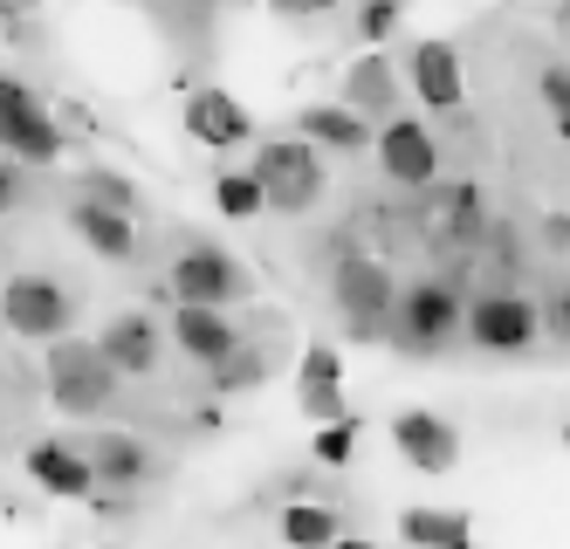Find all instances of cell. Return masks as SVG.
<instances>
[{
	"label": "cell",
	"mask_w": 570,
	"mask_h": 549,
	"mask_svg": "<svg viewBox=\"0 0 570 549\" xmlns=\"http://www.w3.org/2000/svg\"><path fill=\"white\" fill-rule=\"evenodd\" d=\"M331 303L351 330V344H379V336H392V303H399V282L379 255H337L331 268Z\"/></svg>",
	"instance_id": "6da1fadb"
},
{
	"label": "cell",
	"mask_w": 570,
	"mask_h": 549,
	"mask_svg": "<svg viewBox=\"0 0 570 549\" xmlns=\"http://www.w3.org/2000/svg\"><path fill=\"white\" fill-rule=\"evenodd\" d=\"M125 392V371L104 357V344H76V336H56L49 344V399L69 419H97L117 405Z\"/></svg>",
	"instance_id": "7a4b0ae2"
},
{
	"label": "cell",
	"mask_w": 570,
	"mask_h": 549,
	"mask_svg": "<svg viewBox=\"0 0 570 549\" xmlns=\"http://www.w3.org/2000/svg\"><path fill=\"white\" fill-rule=\"evenodd\" d=\"M461 330H468V303H461V288L446 282V275L399 288V303H392V344H399V351L433 357V351L454 344Z\"/></svg>",
	"instance_id": "3957f363"
},
{
	"label": "cell",
	"mask_w": 570,
	"mask_h": 549,
	"mask_svg": "<svg viewBox=\"0 0 570 549\" xmlns=\"http://www.w3.org/2000/svg\"><path fill=\"white\" fill-rule=\"evenodd\" d=\"M537 336H543L537 295H522V288H488V295H474V303H468V344L488 351V357H522Z\"/></svg>",
	"instance_id": "277c9868"
},
{
	"label": "cell",
	"mask_w": 570,
	"mask_h": 549,
	"mask_svg": "<svg viewBox=\"0 0 570 549\" xmlns=\"http://www.w3.org/2000/svg\"><path fill=\"white\" fill-rule=\"evenodd\" d=\"M255 173L268 186L275 214H309V206L323 199V145H309L303 131L296 138H268L255 151Z\"/></svg>",
	"instance_id": "5b68a950"
},
{
	"label": "cell",
	"mask_w": 570,
	"mask_h": 549,
	"mask_svg": "<svg viewBox=\"0 0 570 549\" xmlns=\"http://www.w3.org/2000/svg\"><path fill=\"white\" fill-rule=\"evenodd\" d=\"M166 288L179 295V303H248V268H240L227 247H214V241H193V247H179L173 255V275H166Z\"/></svg>",
	"instance_id": "8992f818"
},
{
	"label": "cell",
	"mask_w": 570,
	"mask_h": 549,
	"mask_svg": "<svg viewBox=\"0 0 570 549\" xmlns=\"http://www.w3.org/2000/svg\"><path fill=\"white\" fill-rule=\"evenodd\" d=\"M488 220L481 214V193L474 186H426V206H420V234L433 247H446V255H474V247L488 241Z\"/></svg>",
	"instance_id": "52a82bcc"
},
{
	"label": "cell",
	"mask_w": 570,
	"mask_h": 549,
	"mask_svg": "<svg viewBox=\"0 0 570 549\" xmlns=\"http://www.w3.org/2000/svg\"><path fill=\"white\" fill-rule=\"evenodd\" d=\"M69 316H76V303H69V288L56 275H14L0 288V323L14 336H62Z\"/></svg>",
	"instance_id": "ba28073f"
},
{
	"label": "cell",
	"mask_w": 570,
	"mask_h": 549,
	"mask_svg": "<svg viewBox=\"0 0 570 549\" xmlns=\"http://www.w3.org/2000/svg\"><path fill=\"white\" fill-rule=\"evenodd\" d=\"M372 145H379V173H385L392 186L426 193V186L440 179V145H433V131H426L420 117H385V131H379Z\"/></svg>",
	"instance_id": "9c48e42d"
},
{
	"label": "cell",
	"mask_w": 570,
	"mask_h": 549,
	"mask_svg": "<svg viewBox=\"0 0 570 549\" xmlns=\"http://www.w3.org/2000/svg\"><path fill=\"white\" fill-rule=\"evenodd\" d=\"M392 447L405 453V468H420V474H454L461 468V433H454V419H440L426 405H405L392 419Z\"/></svg>",
	"instance_id": "30bf717a"
},
{
	"label": "cell",
	"mask_w": 570,
	"mask_h": 549,
	"mask_svg": "<svg viewBox=\"0 0 570 549\" xmlns=\"http://www.w3.org/2000/svg\"><path fill=\"white\" fill-rule=\"evenodd\" d=\"M186 138L207 145V151H234V145L255 138V117H248V104L227 97V90H193L186 97Z\"/></svg>",
	"instance_id": "8fae6325"
},
{
	"label": "cell",
	"mask_w": 570,
	"mask_h": 549,
	"mask_svg": "<svg viewBox=\"0 0 570 549\" xmlns=\"http://www.w3.org/2000/svg\"><path fill=\"white\" fill-rule=\"evenodd\" d=\"M21 468H28V481H35V488H49L56 501H90V494H97L90 447L76 453V447H62V440H35Z\"/></svg>",
	"instance_id": "7c38bea8"
},
{
	"label": "cell",
	"mask_w": 570,
	"mask_h": 549,
	"mask_svg": "<svg viewBox=\"0 0 570 549\" xmlns=\"http://www.w3.org/2000/svg\"><path fill=\"white\" fill-rule=\"evenodd\" d=\"M173 344L207 371V364H220L227 351H240V330L227 323V310L220 303H179L173 310Z\"/></svg>",
	"instance_id": "4fadbf2b"
},
{
	"label": "cell",
	"mask_w": 570,
	"mask_h": 549,
	"mask_svg": "<svg viewBox=\"0 0 570 549\" xmlns=\"http://www.w3.org/2000/svg\"><path fill=\"white\" fill-rule=\"evenodd\" d=\"M405 76H413V90L426 110H461L468 97V76H461V49L454 41H420L413 62H405Z\"/></svg>",
	"instance_id": "5bb4252c"
},
{
	"label": "cell",
	"mask_w": 570,
	"mask_h": 549,
	"mask_svg": "<svg viewBox=\"0 0 570 549\" xmlns=\"http://www.w3.org/2000/svg\"><path fill=\"white\" fill-rule=\"evenodd\" d=\"M69 227L83 234L104 262H131V255H138V214H125V206H104V199H90V193H76Z\"/></svg>",
	"instance_id": "9a60e30c"
},
{
	"label": "cell",
	"mask_w": 570,
	"mask_h": 549,
	"mask_svg": "<svg viewBox=\"0 0 570 549\" xmlns=\"http://www.w3.org/2000/svg\"><path fill=\"white\" fill-rule=\"evenodd\" d=\"M97 344H104V357L125 371V378H151V364H158V323L145 310H125V316L104 323Z\"/></svg>",
	"instance_id": "2e32d148"
},
{
	"label": "cell",
	"mask_w": 570,
	"mask_h": 549,
	"mask_svg": "<svg viewBox=\"0 0 570 549\" xmlns=\"http://www.w3.org/2000/svg\"><path fill=\"white\" fill-rule=\"evenodd\" d=\"M90 468H97V488L131 494V488L151 481V447L131 440V433H97V440H90Z\"/></svg>",
	"instance_id": "e0dca14e"
},
{
	"label": "cell",
	"mask_w": 570,
	"mask_h": 549,
	"mask_svg": "<svg viewBox=\"0 0 570 549\" xmlns=\"http://www.w3.org/2000/svg\"><path fill=\"white\" fill-rule=\"evenodd\" d=\"M296 131L309 145H323V151H351V158L372 145V124H364L351 104H309V110H296Z\"/></svg>",
	"instance_id": "ac0fdd59"
},
{
	"label": "cell",
	"mask_w": 570,
	"mask_h": 549,
	"mask_svg": "<svg viewBox=\"0 0 570 549\" xmlns=\"http://www.w3.org/2000/svg\"><path fill=\"white\" fill-rule=\"evenodd\" d=\"M344 104H351L357 117H392V110H399V69H392L385 56H357V62L344 69Z\"/></svg>",
	"instance_id": "d6986e66"
},
{
	"label": "cell",
	"mask_w": 570,
	"mask_h": 549,
	"mask_svg": "<svg viewBox=\"0 0 570 549\" xmlns=\"http://www.w3.org/2000/svg\"><path fill=\"white\" fill-rule=\"evenodd\" d=\"M0 151L21 158V165H56V158H62V124H56L49 110L14 117V124H0Z\"/></svg>",
	"instance_id": "ffe728a7"
},
{
	"label": "cell",
	"mask_w": 570,
	"mask_h": 549,
	"mask_svg": "<svg viewBox=\"0 0 570 549\" xmlns=\"http://www.w3.org/2000/svg\"><path fill=\"white\" fill-rule=\"evenodd\" d=\"M399 536L420 542V549H461V542L474 536V522L454 516V509H405V516H399Z\"/></svg>",
	"instance_id": "44dd1931"
},
{
	"label": "cell",
	"mask_w": 570,
	"mask_h": 549,
	"mask_svg": "<svg viewBox=\"0 0 570 549\" xmlns=\"http://www.w3.org/2000/svg\"><path fill=\"white\" fill-rule=\"evenodd\" d=\"M262 378H268V357L240 344V351H227L220 364H207V392H220V399H240V392H255Z\"/></svg>",
	"instance_id": "7402d4cb"
},
{
	"label": "cell",
	"mask_w": 570,
	"mask_h": 549,
	"mask_svg": "<svg viewBox=\"0 0 570 549\" xmlns=\"http://www.w3.org/2000/svg\"><path fill=\"white\" fill-rule=\"evenodd\" d=\"M214 206H220L227 220H255L262 206H268L262 173H255V165H248V173H220V179H214Z\"/></svg>",
	"instance_id": "603a6c76"
},
{
	"label": "cell",
	"mask_w": 570,
	"mask_h": 549,
	"mask_svg": "<svg viewBox=\"0 0 570 549\" xmlns=\"http://www.w3.org/2000/svg\"><path fill=\"white\" fill-rule=\"evenodd\" d=\"M282 536L289 542H337L344 522L323 509V501H289V509H282Z\"/></svg>",
	"instance_id": "cb8c5ba5"
},
{
	"label": "cell",
	"mask_w": 570,
	"mask_h": 549,
	"mask_svg": "<svg viewBox=\"0 0 570 549\" xmlns=\"http://www.w3.org/2000/svg\"><path fill=\"white\" fill-rule=\"evenodd\" d=\"M357 412H344V419H316V460H323V468H351V453H357Z\"/></svg>",
	"instance_id": "d4e9b609"
},
{
	"label": "cell",
	"mask_w": 570,
	"mask_h": 549,
	"mask_svg": "<svg viewBox=\"0 0 570 549\" xmlns=\"http://www.w3.org/2000/svg\"><path fill=\"white\" fill-rule=\"evenodd\" d=\"M537 97H543V110H550V124H557V138H570V62H543Z\"/></svg>",
	"instance_id": "484cf974"
},
{
	"label": "cell",
	"mask_w": 570,
	"mask_h": 549,
	"mask_svg": "<svg viewBox=\"0 0 570 549\" xmlns=\"http://www.w3.org/2000/svg\"><path fill=\"white\" fill-rule=\"evenodd\" d=\"M83 193L104 199V206H125V214H145L138 186H131V179H117V173H104V165H97V173H83Z\"/></svg>",
	"instance_id": "4316f807"
},
{
	"label": "cell",
	"mask_w": 570,
	"mask_h": 549,
	"mask_svg": "<svg viewBox=\"0 0 570 549\" xmlns=\"http://www.w3.org/2000/svg\"><path fill=\"white\" fill-rule=\"evenodd\" d=\"M537 310H543V336L570 351V282H550V288L537 295Z\"/></svg>",
	"instance_id": "83f0119b"
},
{
	"label": "cell",
	"mask_w": 570,
	"mask_h": 549,
	"mask_svg": "<svg viewBox=\"0 0 570 549\" xmlns=\"http://www.w3.org/2000/svg\"><path fill=\"white\" fill-rule=\"evenodd\" d=\"M309 385H344V364H337V351H331V344H309V351H303L296 392H309Z\"/></svg>",
	"instance_id": "f1b7e54d"
},
{
	"label": "cell",
	"mask_w": 570,
	"mask_h": 549,
	"mask_svg": "<svg viewBox=\"0 0 570 549\" xmlns=\"http://www.w3.org/2000/svg\"><path fill=\"white\" fill-rule=\"evenodd\" d=\"M399 21H405V0H364V8H357V35L364 41H385Z\"/></svg>",
	"instance_id": "f546056e"
},
{
	"label": "cell",
	"mask_w": 570,
	"mask_h": 549,
	"mask_svg": "<svg viewBox=\"0 0 570 549\" xmlns=\"http://www.w3.org/2000/svg\"><path fill=\"white\" fill-rule=\"evenodd\" d=\"M21 199H28V165L0 151V220H8V214H21Z\"/></svg>",
	"instance_id": "4dcf8cb0"
},
{
	"label": "cell",
	"mask_w": 570,
	"mask_h": 549,
	"mask_svg": "<svg viewBox=\"0 0 570 549\" xmlns=\"http://www.w3.org/2000/svg\"><path fill=\"white\" fill-rule=\"evenodd\" d=\"M42 110V97L28 90V82H14V76H0V124H14V117H35Z\"/></svg>",
	"instance_id": "1f68e13d"
},
{
	"label": "cell",
	"mask_w": 570,
	"mask_h": 549,
	"mask_svg": "<svg viewBox=\"0 0 570 549\" xmlns=\"http://www.w3.org/2000/svg\"><path fill=\"white\" fill-rule=\"evenodd\" d=\"M303 412H309V419H344V412H351V405H344V385H309V392H303Z\"/></svg>",
	"instance_id": "d6a6232c"
},
{
	"label": "cell",
	"mask_w": 570,
	"mask_h": 549,
	"mask_svg": "<svg viewBox=\"0 0 570 549\" xmlns=\"http://www.w3.org/2000/svg\"><path fill=\"white\" fill-rule=\"evenodd\" d=\"M275 14H289V21H309V14H331L337 0H268Z\"/></svg>",
	"instance_id": "836d02e7"
},
{
	"label": "cell",
	"mask_w": 570,
	"mask_h": 549,
	"mask_svg": "<svg viewBox=\"0 0 570 549\" xmlns=\"http://www.w3.org/2000/svg\"><path fill=\"white\" fill-rule=\"evenodd\" d=\"M543 241H550V247H570V214H550V220H543Z\"/></svg>",
	"instance_id": "e575fe53"
},
{
	"label": "cell",
	"mask_w": 570,
	"mask_h": 549,
	"mask_svg": "<svg viewBox=\"0 0 570 549\" xmlns=\"http://www.w3.org/2000/svg\"><path fill=\"white\" fill-rule=\"evenodd\" d=\"M550 28H557V35L570 41V0H557V14H550Z\"/></svg>",
	"instance_id": "d590c367"
},
{
	"label": "cell",
	"mask_w": 570,
	"mask_h": 549,
	"mask_svg": "<svg viewBox=\"0 0 570 549\" xmlns=\"http://www.w3.org/2000/svg\"><path fill=\"white\" fill-rule=\"evenodd\" d=\"M563 440H570V433H563Z\"/></svg>",
	"instance_id": "8d00e7d4"
}]
</instances>
